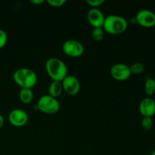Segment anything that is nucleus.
<instances>
[{
    "mask_svg": "<svg viewBox=\"0 0 155 155\" xmlns=\"http://www.w3.org/2000/svg\"><path fill=\"white\" fill-rule=\"evenodd\" d=\"M45 70L53 81L61 82L68 76V67L58 58H51L45 63Z\"/></svg>",
    "mask_w": 155,
    "mask_h": 155,
    "instance_id": "1",
    "label": "nucleus"
},
{
    "mask_svg": "<svg viewBox=\"0 0 155 155\" xmlns=\"http://www.w3.org/2000/svg\"><path fill=\"white\" fill-rule=\"evenodd\" d=\"M14 81L21 89H32L37 83V75L31 69L19 68L13 74Z\"/></svg>",
    "mask_w": 155,
    "mask_h": 155,
    "instance_id": "2",
    "label": "nucleus"
},
{
    "mask_svg": "<svg viewBox=\"0 0 155 155\" xmlns=\"http://www.w3.org/2000/svg\"><path fill=\"white\" fill-rule=\"evenodd\" d=\"M128 27V22L124 17L110 15L105 17L103 30L109 34L117 35L124 33Z\"/></svg>",
    "mask_w": 155,
    "mask_h": 155,
    "instance_id": "3",
    "label": "nucleus"
},
{
    "mask_svg": "<svg viewBox=\"0 0 155 155\" xmlns=\"http://www.w3.org/2000/svg\"><path fill=\"white\" fill-rule=\"evenodd\" d=\"M37 107L43 113L54 114L60 110V103L57 98H53L49 95H44L38 101Z\"/></svg>",
    "mask_w": 155,
    "mask_h": 155,
    "instance_id": "4",
    "label": "nucleus"
},
{
    "mask_svg": "<svg viewBox=\"0 0 155 155\" xmlns=\"http://www.w3.org/2000/svg\"><path fill=\"white\" fill-rule=\"evenodd\" d=\"M62 50L66 55L71 58H78L84 53V46L79 41L68 39L63 43Z\"/></svg>",
    "mask_w": 155,
    "mask_h": 155,
    "instance_id": "5",
    "label": "nucleus"
},
{
    "mask_svg": "<svg viewBox=\"0 0 155 155\" xmlns=\"http://www.w3.org/2000/svg\"><path fill=\"white\" fill-rule=\"evenodd\" d=\"M110 75L117 81H126L132 75L130 66L123 63H118L113 65L110 68Z\"/></svg>",
    "mask_w": 155,
    "mask_h": 155,
    "instance_id": "6",
    "label": "nucleus"
},
{
    "mask_svg": "<svg viewBox=\"0 0 155 155\" xmlns=\"http://www.w3.org/2000/svg\"><path fill=\"white\" fill-rule=\"evenodd\" d=\"M136 23L145 28H151L155 27V13L148 9H142L136 16Z\"/></svg>",
    "mask_w": 155,
    "mask_h": 155,
    "instance_id": "7",
    "label": "nucleus"
},
{
    "mask_svg": "<svg viewBox=\"0 0 155 155\" xmlns=\"http://www.w3.org/2000/svg\"><path fill=\"white\" fill-rule=\"evenodd\" d=\"M29 120L28 114L22 109H14L8 115V121L12 126L16 127H21L27 124Z\"/></svg>",
    "mask_w": 155,
    "mask_h": 155,
    "instance_id": "8",
    "label": "nucleus"
},
{
    "mask_svg": "<svg viewBox=\"0 0 155 155\" xmlns=\"http://www.w3.org/2000/svg\"><path fill=\"white\" fill-rule=\"evenodd\" d=\"M63 90L71 95H77L80 90V83L78 79L72 75H68L61 81Z\"/></svg>",
    "mask_w": 155,
    "mask_h": 155,
    "instance_id": "9",
    "label": "nucleus"
},
{
    "mask_svg": "<svg viewBox=\"0 0 155 155\" xmlns=\"http://www.w3.org/2000/svg\"><path fill=\"white\" fill-rule=\"evenodd\" d=\"M105 16L100 9L92 8L87 13V20L93 28L103 27Z\"/></svg>",
    "mask_w": 155,
    "mask_h": 155,
    "instance_id": "10",
    "label": "nucleus"
},
{
    "mask_svg": "<svg viewBox=\"0 0 155 155\" xmlns=\"http://www.w3.org/2000/svg\"><path fill=\"white\" fill-rule=\"evenodd\" d=\"M139 111L143 117H152L155 114V101L152 98H145L139 104Z\"/></svg>",
    "mask_w": 155,
    "mask_h": 155,
    "instance_id": "11",
    "label": "nucleus"
},
{
    "mask_svg": "<svg viewBox=\"0 0 155 155\" xmlns=\"http://www.w3.org/2000/svg\"><path fill=\"white\" fill-rule=\"evenodd\" d=\"M63 91L62 83L60 81H52L48 86V95L53 98H57L61 95Z\"/></svg>",
    "mask_w": 155,
    "mask_h": 155,
    "instance_id": "12",
    "label": "nucleus"
},
{
    "mask_svg": "<svg viewBox=\"0 0 155 155\" xmlns=\"http://www.w3.org/2000/svg\"><path fill=\"white\" fill-rule=\"evenodd\" d=\"M19 98L24 104H29L33 99V92L32 89H21L19 93Z\"/></svg>",
    "mask_w": 155,
    "mask_h": 155,
    "instance_id": "13",
    "label": "nucleus"
},
{
    "mask_svg": "<svg viewBox=\"0 0 155 155\" xmlns=\"http://www.w3.org/2000/svg\"><path fill=\"white\" fill-rule=\"evenodd\" d=\"M145 93L151 96L155 93V80L153 78H147L145 83Z\"/></svg>",
    "mask_w": 155,
    "mask_h": 155,
    "instance_id": "14",
    "label": "nucleus"
},
{
    "mask_svg": "<svg viewBox=\"0 0 155 155\" xmlns=\"http://www.w3.org/2000/svg\"><path fill=\"white\" fill-rule=\"evenodd\" d=\"M92 37L94 40L97 42L102 40L104 37V30H103L102 27L93 28L92 31Z\"/></svg>",
    "mask_w": 155,
    "mask_h": 155,
    "instance_id": "15",
    "label": "nucleus"
},
{
    "mask_svg": "<svg viewBox=\"0 0 155 155\" xmlns=\"http://www.w3.org/2000/svg\"><path fill=\"white\" fill-rule=\"evenodd\" d=\"M130 71H131L132 74H141L144 72L145 71V66L142 63L140 62H136V63L133 64L131 66H130Z\"/></svg>",
    "mask_w": 155,
    "mask_h": 155,
    "instance_id": "16",
    "label": "nucleus"
},
{
    "mask_svg": "<svg viewBox=\"0 0 155 155\" xmlns=\"http://www.w3.org/2000/svg\"><path fill=\"white\" fill-rule=\"evenodd\" d=\"M141 124H142V128L144 129L146 131H148V130H151L153 127V120L152 117H143L142 120V122H141Z\"/></svg>",
    "mask_w": 155,
    "mask_h": 155,
    "instance_id": "17",
    "label": "nucleus"
},
{
    "mask_svg": "<svg viewBox=\"0 0 155 155\" xmlns=\"http://www.w3.org/2000/svg\"><path fill=\"white\" fill-rule=\"evenodd\" d=\"M8 42V35L5 30L0 29V49L6 45Z\"/></svg>",
    "mask_w": 155,
    "mask_h": 155,
    "instance_id": "18",
    "label": "nucleus"
},
{
    "mask_svg": "<svg viewBox=\"0 0 155 155\" xmlns=\"http://www.w3.org/2000/svg\"><path fill=\"white\" fill-rule=\"evenodd\" d=\"M47 3L52 7L59 8L66 3V0H47Z\"/></svg>",
    "mask_w": 155,
    "mask_h": 155,
    "instance_id": "19",
    "label": "nucleus"
},
{
    "mask_svg": "<svg viewBox=\"0 0 155 155\" xmlns=\"http://www.w3.org/2000/svg\"><path fill=\"white\" fill-rule=\"evenodd\" d=\"M86 2L92 8H98V7H99L100 5H101L104 2V0H87Z\"/></svg>",
    "mask_w": 155,
    "mask_h": 155,
    "instance_id": "20",
    "label": "nucleus"
},
{
    "mask_svg": "<svg viewBox=\"0 0 155 155\" xmlns=\"http://www.w3.org/2000/svg\"><path fill=\"white\" fill-rule=\"evenodd\" d=\"M30 2L33 5H40L42 4L43 2H45V1H44V0H31Z\"/></svg>",
    "mask_w": 155,
    "mask_h": 155,
    "instance_id": "21",
    "label": "nucleus"
},
{
    "mask_svg": "<svg viewBox=\"0 0 155 155\" xmlns=\"http://www.w3.org/2000/svg\"><path fill=\"white\" fill-rule=\"evenodd\" d=\"M4 123H5L4 117H3L2 115L0 114V129L3 127V125H4Z\"/></svg>",
    "mask_w": 155,
    "mask_h": 155,
    "instance_id": "22",
    "label": "nucleus"
},
{
    "mask_svg": "<svg viewBox=\"0 0 155 155\" xmlns=\"http://www.w3.org/2000/svg\"><path fill=\"white\" fill-rule=\"evenodd\" d=\"M149 155H155V149L153 150V151L150 153Z\"/></svg>",
    "mask_w": 155,
    "mask_h": 155,
    "instance_id": "23",
    "label": "nucleus"
}]
</instances>
